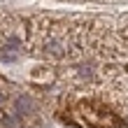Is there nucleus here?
<instances>
[{
  "instance_id": "2",
  "label": "nucleus",
  "mask_w": 128,
  "mask_h": 128,
  "mask_svg": "<svg viewBox=\"0 0 128 128\" xmlns=\"http://www.w3.org/2000/svg\"><path fill=\"white\" fill-rule=\"evenodd\" d=\"M2 98H5V96H2V93H0V100H2Z\"/></svg>"
},
{
  "instance_id": "1",
  "label": "nucleus",
  "mask_w": 128,
  "mask_h": 128,
  "mask_svg": "<svg viewBox=\"0 0 128 128\" xmlns=\"http://www.w3.org/2000/svg\"><path fill=\"white\" fill-rule=\"evenodd\" d=\"M33 110V102L28 100V98H19V102H16V114H26V112H30Z\"/></svg>"
}]
</instances>
